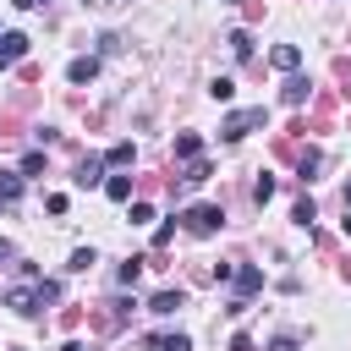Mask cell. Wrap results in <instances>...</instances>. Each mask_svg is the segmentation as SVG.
Wrapping results in <instances>:
<instances>
[{
	"label": "cell",
	"mask_w": 351,
	"mask_h": 351,
	"mask_svg": "<svg viewBox=\"0 0 351 351\" xmlns=\"http://www.w3.org/2000/svg\"><path fill=\"white\" fill-rule=\"evenodd\" d=\"M258 126H269V110H263V104H252V110H230V115L219 121V137H225V143H241V137L258 132Z\"/></svg>",
	"instance_id": "cell-1"
},
{
	"label": "cell",
	"mask_w": 351,
	"mask_h": 351,
	"mask_svg": "<svg viewBox=\"0 0 351 351\" xmlns=\"http://www.w3.org/2000/svg\"><path fill=\"white\" fill-rule=\"evenodd\" d=\"M181 225H186V230H192V236H214V230H219V225H225V214H219V208H214V203H192V208H186V214H181Z\"/></svg>",
	"instance_id": "cell-2"
},
{
	"label": "cell",
	"mask_w": 351,
	"mask_h": 351,
	"mask_svg": "<svg viewBox=\"0 0 351 351\" xmlns=\"http://www.w3.org/2000/svg\"><path fill=\"white\" fill-rule=\"evenodd\" d=\"M22 55H27V33H0V71L16 66Z\"/></svg>",
	"instance_id": "cell-3"
},
{
	"label": "cell",
	"mask_w": 351,
	"mask_h": 351,
	"mask_svg": "<svg viewBox=\"0 0 351 351\" xmlns=\"http://www.w3.org/2000/svg\"><path fill=\"white\" fill-rule=\"evenodd\" d=\"M252 291H263V269H258V263H247V269H236V296L247 302Z\"/></svg>",
	"instance_id": "cell-4"
},
{
	"label": "cell",
	"mask_w": 351,
	"mask_h": 351,
	"mask_svg": "<svg viewBox=\"0 0 351 351\" xmlns=\"http://www.w3.org/2000/svg\"><path fill=\"white\" fill-rule=\"evenodd\" d=\"M66 77H71V82L82 88V82H93V77H99V60H93V55H77V60L66 66Z\"/></svg>",
	"instance_id": "cell-5"
},
{
	"label": "cell",
	"mask_w": 351,
	"mask_h": 351,
	"mask_svg": "<svg viewBox=\"0 0 351 351\" xmlns=\"http://www.w3.org/2000/svg\"><path fill=\"white\" fill-rule=\"evenodd\" d=\"M71 181H77V186H99V181H104V159H93V154H88V159L77 165V176H71Z\"/></svg>",
	"instance_id": "cell-6"
},
{
	"label": "cell",
	"mask_w": 351,
	"mask_h": 351,
	"mask_svg": "<svg viewBox=\"0 0 351 351\" xmlns=\"http://www.w3.org/2000/svg\"><path fill=\"white\" fill-rule=\"evenodd\" d=\"M269 60H274L280 71H296V66H302V49H296V44H274V49H269Z\"/></svg>",
	"instance_id": "cell-7"
},
{
	"label": "cell",
	"mask_w": 351,
	"mask_h": 351,
	"mask_svg": "<svg viewBox=\"0 0 351 351\" xmlns=\"http://www.w3.org/2000/svg\"><path fill=\"white\" fill-rule=\"evenodd\" d=\"M181 302H186V296H181V291H159V296H154V302H148V313H159V318H170V313H176V307H181Z\"/></svg>",
	"instance_id": "cell-8"
},
{
	"label": "cell",
	"mask_w": 351,
	"mask_h": 351,
	"mask_svg": "<svg viewBox=\"0 0 351 351\" xmlns=\"http://www.w3.org/2000/svg\"><path fill=\"white\" fill-rule=\"evenodd\" d=\"M22 197V176H11V170H0V208H11Z\"/></svg>",
	"instance_id": "cell-9"
},
{
	"label": "cell",
	"mask_w": 351,
	"mask_h": 351,
	"mask_svg": "<svg viewBox=\"0 0 351 351\" xmlns=\"http://www.w3.org/2000/svg\"><path fill=\"white\" fill-rule=\"evenodd\" d=\"M225 44H230V55H236V60H247V55H252V33H247V27H236Z\"/></svg>",
	"instance_id": "cell-10"
},
{
	"label": "cell",
	"mask_w": 351,
	"mask_h": 351,
	"mask_svg": "<svg viewBox=\"0 0 351 351\" xmlns=\"http://www.w3.org/2000/svg\"><path fill=\"white\" fill-rule=\"evenodd\" d=\"M132 159H137V148H132V143H115V148L104 154V165H115V170H126Z\"/></svg>",
	"instance_id": "cell-11"
},
{
	"label": "cell",
	"mask_w": 351,
	"mask_h": 351,
	"mask_svg": "<svg viewBox=\"0 0 351 351\" xmlns=\"http://www.w3.org/2000/svg\"><path fill=\"white\" fill-rule=\"evenodd\" d=\"M104 192H110L115 203H132V176H110V181H104Z\"/></svg>",
	"instance_id": "cell-12"
},
{
	"label": "cell",
	"mask_w": 351,
	"mask_h": 351,
	"mask_svg": "<svg viewBox=\"0 0 351 351\" xmlns=\"http://www.w3.org/2000/svg\"><path fill=\"white\" fill-rule=\"evenodd\" d=\"M208 176H214V170H208V159H186V176H181V181H186V186H197V181H208Z\"/></svg>",
	"instance_id": "cell-13"
},
{
	"label": "cell",
	"mask_w": 351,
	"mask_h": 351,
	"mask_svg": "<svg viewBox=\"0 0 351 351\" xmlns=\"http://www.w3.org/2000/svg\"><path fill=\"white\" fill-rule=\"evenodd\" d=\"M208 93H214L219 104H230V99H236V82H230V77H214V82H208Z\"/></svg>",
	"instance_id": "cell-14"
},
{
	"label": "cell",
	"mask_w": 351,
	"mask_h": 351,
	"mask_svg": "<svg viewBox=\"0 0 351 351\" xmlns=\"http://www.w3.org/2000/svg\"><path fill=\"white\" fill-rule=\"evenodd\" d=\"M93 263H99V252H93V247H77V252H71V263H66V269H77V274H82V269H93Z\"/></svg>",
	"instance_id": "cell-15"
},
{
	"label": "cell",
	"mask_w": 351,
	"mask_h": 351,
	"mask_svg": "<svg viewBox=\"0 0 351 351\" xmlns=\"http://www.w3.org/2000/svg\"><path fill=\"white\" fill-rule=\"evenodd\" d=\"M302 99H307V77H291L285 82V104H302Z\"/></svg>",
	"instance_id": "cell-16"
},
{
	"label": "cell",
	"mask_w": 351,
	"mask_h": 351,
	"mask_svg": "<svg viewBox=\"0 0 351 351\" xmlns=\"http://www.w3.org/2000/svg\"><path fill=\"white\" fill-rule=\"evenodd\" d=\"M197 148H203V143H197L192 132H181V137H176V154H181V159H197Z\"/></svg>",
	"instance_id": "cell-17"
},
{
	"label": "cell",
	"mask_w": 351,
	"mask_h": 351,
	"mask_svg": "<svg viewBox=\"0 0 351 351\" xmlns=\"http://www.w3.org/2000/svg\"><path fill=\"white\" fill-rule=\"evenodd\" d=\"M154 346H159V351H192V340H186V335H159Z\"/></svg>",
	"instance_id": "cell-18"
},
{
	"label": "cell",
	"mask_w": 351,
	"mask_h": 351,
	"mask_svg": "<svg viewBox=\"0 0 351 351\" xmlns=\"http://www.w3.org/2000/svg\"><path fill=\"white\" fill-rule=\"evenodd\" d=\"M252 197L269 203V197H274V176H258V181H252Z\"/></svg>",
	"instance_id": "cell-19"
},
{
	"label": "cell",
	"mask_w": 351,
	"mask_h": 351,
	"mask_svg": "<svg viewBox=\"0 0 351 351\" xmlns=\"http://www.w3.org/2000/svg\"><path fill=\"white\" fill-rule=\"evenodd\" d=\"M318 219V208H313V197H296V225H313Z\"/></svg>",
	"instance_id": "cell-20"
},
{
	"label": "cell",
	"mask_w": 351,
	"mask_h": 351,
	"mask_svg": "<svg viewBox=\"0 0 351 351\" xmlns=\"http://www.w3.org/2000/svg\"><path fill=\"white\" fill-rule=\"evenodd\" d=\"M38 170H44V154H38V148H33V154H22V176H38Z\"/></svg>",
	"instance_id": "cell-21"
},
{
	"label": "cell",
	"mask_w": 351,
	"mask_h": 351,
	"mask_svg": "<svg viewBox=\"0 0 351 351\" xmlns=\"http://www.w3.org/2000/svg\"><path fill=\"white\" fill-rule=\"evenodd\" d=\"M269 351H296V335H274V340H269Z\"/></svg>",
	"instance_id": "cell-22"
},
{
	"label": "cell",
	"mask_w": 351,
	"mask_h": 351,
	"mask_svg": "<svg viewBox=\"0 0 351 351\" xmlns=\"http://www.w3.org/2000/svg\"><path fill=\"white\" fill-rule=\"evenodd\" d=\"M230 351H252V340L247 335H230Z\"/></svg>",
	"instance_id": "cell-23"
},
{
	"label": "cell",
	"mask_w": 351,
	"mask_h": 351,
	"mask_svg": "<svg viewBox=\"0 0 351 351\" xmlns=\"http://www.w3.org/2000/svg\"><path fill=\"white\" fill-rule=\"evenodd\" d=\"M16 11H33V5H49V0H11Z\"/></svg>",
	"instance_id": "cell-24"
},
{
	"label": "cell",
	"mask_w": 351,
	"mask_h": 351,
	"mask_svg": "<svg viewBox=\"0 0 351 351\" xmlns=\"http://www.w3.org/2000/svg\"><path fill=\"white\" fill-rule=\"evenodd\" d=\"M60 351H88V346H82V340H66V346H60Z\"/></svg>",
	"instance_id": "cell-25"
},
{
	"label": "cell",
	"mask_w": 351,
	"mask_h": 351,
	"mask_svg": "<svg viewBox=\"0 0 351 351\" xmlns=\"http://www.w3.org/2000/svg\"><path fill=\"white\" fill-rule=\"evenodd\" d=\"M5 258H11V241H5V236H0V263H5Z\"/></svg>",
	"instance_id": "cell-26"
},
{
	"label": "cell",
	"mask_w": 351,
	"mask_h": 351,
	"mask_svg": "<svg viewBox=\"0 0 351 351\" xmlns=\"http://www.w3.org/2000/svg\"><path fill=\"white\" fill-rule=\"evenodd\" d=\"M340 225H346V236H351V208H346V219H340Z\"/></svg>",
	"instance_id": "cell-27"
},
{
	"label": "cell",
	"mask_w": 351,
	"mask_h": 351,
	"mask_svg": "<svg viewBox=\"0 0 351 351\" xmlns=\"http://www.w3.org/2000/svg\"><path fill=\"white\" fill-rule=\"evenodd\" d=\"M346 208H351V186H346Z\"/></svg>",
	"instance_id": "cell-28"
}]
</instances>
